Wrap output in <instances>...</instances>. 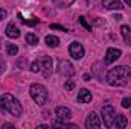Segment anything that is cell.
I'll return each mask as SVG.
<instances>
[{"label":"cell","instance_id":"obj_1","mask_svg":"<svg viewBox=\"0 0 131 129\" xmlns=\"http://www.w3.org/2000/svg\"><path fill=\"white\" fill-rule=\"evenodd\" d=\"M131 81V67L117 65L107 73V82L111 87H125Z\"/></svg>","mask_w":131,"mask_h":129},{"label":"cell","instance_id":"obj_2","mask_svg":"<svg viewBox=\"0 0 131 129\" xmlns=\"http://www.w3.org/2000/svg\"><path fill=\"white\" fill-rule=\"evenodd\" d=\"M2 100H3V103H5V109H6V112H9V114L14 115V117H20V115H21L23 108H21L20 102L12 96V94L5 93V94L2 96Z\"/></svg>","mask_w":131,"mask_h":129},{"label":"cell","instance_id":"obj_3","mask_svg":"<svg viewBox=\"0 0 131 129\" xmlns=\"http://www.w3.org/2000/svg\"><path fill=\"white\" fill-rule=\"evenodd\" d=\"M29 93L37 105H44L47 102V90L41 84H32L29 88Z\"/></svg>","mask_w":131,"mask_h":129},{"label":"cell","instance_id":"obj_4","mask_svg":"<svg viewBox=\"0 0 131 129\" xmlns=\"http://www.w3.org/2000/svg\"><path fill=\"white\" fill-rule=\"evenodd\" d=\"M38 62H40V68H41L43 76L49 78L52 74V71H53V61H52V58L47 56V55H43V56L38 58Z\"/></svg>","mask_w":131,"mask_h":129},{"label":"cell","instance_id":"obj_5","mask_svg":"<svg viewBox=\"0 0 131 129\" xmlns=\"http://www.w3.org/2000/svg\"><path fill=\"white\" fill-rule=\"evenodd\" d=\"M114 115H116V111H114L113 105H105L102 108V120H104V123H105L107 128H113V125H114Z\"/></svg>","mask_w":131,"mask_h":129},{"label":"cell","instance_id":"obj_6","mask_svg":"<svg viewBox=\"0 0 131 129\" xmlns=\"http://www.w3.org/2000/svg\"><path fill=\"white\" fill-rule=\"evenodd\" d=\"M58 73H60L61 76H64V78H70V76L75 74V68H73V65H72L70 61L61 59L60 64H58Z\"/></svg>","mask_w":131,"mask_h":129},{"label":"cell","instance_id":"obj_7","mask_svg":"<svg viewBox=\"0 0 131 129\" xmlns=\"http://www.w3.org/2000/svg\"><path fill=\"white\" fill-rule=\"evenodd\" d=\"M69 53H70V56H72L73 59H81V58L84 56L85 50H84V47H82L81 43L73 41V43L70 44V47H69Z\"/></svg>","mask_w":131,"mask_h":129},{"label":"cell","instance_id":"obj_8","mask_svg":"<svg viewBox=\"0 0 131 129\" xmlns=\"http://www.w3.org/2000/svg\"><path fill=\"white\" fill-rule=\"evenodd\" d=\"M85 128L87 129H99L101 128V119L96 112H90L85 119Z\"/></svg>","mask_w":131,"mask_h":129},{"label":"cell","instance_id":"obj_9","mask_svg":"<svg viewBox=\"0 0 131 129\" xmlns=\"http://www.w3.org/2000/svg\"><path fill=\"white\" fill-rule=\"evenodd\" d=\"M122 52L119 49H114V47H110L105 53V64H113L114 61H117L121 58Z\"/></svg>","mask_w":131,"mask_h":129},{"label":"cell","instance_id":"obj_10","mask_svg":"<svg viewBox=\"0 0 131 129\" xmlns=\"http://www.w3.org/2000/svg\"><path fill=\"white\" fill-rule=\"evenodd\" d=\"M55 114H57V119L64 122V120H69L72 117V111L66 106H57L55 108Z\"/></svg>","mask_w":131,"mask_h":129},{"label":"cell","instance_id":"obj_11","mask_svg":"<svg viewBox=\"0 0 131 129\" xmlns=\"http://www.w3.org/2000/svg\"><path fill=\"white\" fill-rule=\"evenodd\" d=\"M102 6L108 11H121L124 9L122 8V3L119 0H102Z\"/></svg>","mask_w":131,"mask_h":129},{"label":"cell","instance_id":"obj_12","mask_svg":"<svg viewBox=\"0 0 131 129\" xmlns=\"http://www.w3.org/2000/svg\"><path fill=\"white\" fill-rule=\"evenodd\" d=\"M79 103H90L92 102V93L87 90V88H81L79 93H78V99H76Z\"/></svg>","mask_w":131,"mask_h":129},{"label":"cell","instance_id":"obj_13","mask_svg":"<svg viewBox=\"0 0 131 129\" xmlns=\"http://www.w3.org/2000/svg\"><path fill=\"white\" fill-rule=\"evenodd\" d=\"M5 33L9 36V38H18L20 36V29L15 26V24H8V28H6V31H5Z\"/></svg>","mask_w":131,"mask_h":129},{"label":"cell","instance_id":"obj_14","mask_svg":"<svg viewBox=\"0 0 131 129\" xmlns=\"http://www.w3.org/2000/svg\"><path fill=\"white\" fill-rule=\"evenodd\" d=\"M114 128L117 129H122L127 126V117L124 115V114H117L116 117H114V125H113Z\"/></svg>","mask_w":131,"mask_h":129},{"label":"cell","instance_id":"obj_15","mask_svg":"<svg viewBox=\"0 0 131 129\" xmlns=\"http://www.w3.org/2000/svg\"><path fill=\"white\" fill-rule=\"evenodd\" d=\"M121 32H122V36H124L125 43L127 44H131V28L130 26H127V24L121 26Z\"/></svg>","mask_w":131,"mask_h":129},{"label":"cell","instance_id":"obj_16","mask_svg":"<svg viewBox=\"0 0 131 129\" xmlns=\"http://www.w3.org/2000/svg\"><path fill=\"white\" fill-rule=\"evenodd\" d=\"M44 41H46V44H47L49 47H57V46L60 44V38L55 36V35H47Z\"/></svg>","mask_w":131,"mask_h":129},{"label":"cell","instance_id":"obj_17","mask_svg":"<svg viewBox=\"0 0 131 129\" xmlns=\"http://www.w3.org/2000/svg\"><path fill=\"white\" fill-rule=\"evenodd\" d=\"M52 2H53V5H55L57 8H63V9H64V8H69L75 0H52Z\"/></svg>","mask_w":131,"mask_h":129},{"label":"cell","instance_id":"obj_18","mask_svg":"<svg viewBox=\"0 0 131 129\" xmlns=\"http://www.w3.org/2000/svg\"><path fill=\"white\" fill-rule=\"evenodd\" d=\"M6 52H8L9 56H15V55L18 53V47H17V44H12V43L6 44Z\"/></svg>","mask_w":131,"mask_h":129},{"label":"cell","instance_id":"obj_19","mask_svg":"<svg viewBox=\"0 0 131 129\" xmlns=\"http://www.w3.org/2000/svg\"><path fill=\"white\" fill-rule=\"evenodd\" d=\"M26 41H28L29 46H37V44H38V38H37L32 32H29L26 35Z\"/></svg>","mask_w":131,"mask_h":129},{"label":"cell","instance_id":"obj_20","mask_svg":"<svg viewBox=\"0 0 131 129\" xmlns=\"http://www.w3.org/2000/svg\"><path fill=\"white\" fill-rule=\"evenodd\" d=\"M18 17L21 18V21L26 24V26H37L38 23H40V20L38 18H31V20H23V17H21V14H18Z\"/></svg>","mask_w":131,"mask_h":129},{"label":"cell","instance_id":"obj_21","mask_svg":"<svg viewBox=\"0 0 131 129\" xmlns=\"http://www.w3.org/2000/svg\"><path fill=\"white\" fill-rule=\"evenodd\" d=\"M99 68H101V64L96 62V64L93 65V73L96 74V78H98V79H102V73H101V70H99Z\"/></svg>","mask_w":131,"mask_h":129},{"label":"cell","instance_id":"obj_22","mask_svg":"<svg viewBox=\"0 0 131 129\" xmlns=\"http://www.w3.org/2000/svg\"><path fill=\"white\" fill-rule=\"evenodd\" d=\"M29 68H31V71H32V73H38V71L41 70V68H40V62H38V61H34Z\"/></svg>","mask_w":131,"mask_h":129},{"label":"cell","instance_id":"obj_23","mask_svg":"<svg viewBox=\"0 0 131 129\" xmlns=\"http://www.w3.org/2000/svg\"><path fill=\"white\" fill-rule=\"evenodd\" d=\"M79 23H81V24H82V26H84V28H85L87 31H92V26H90V24L87 23V20H85L84 17H79Z\"/></svg>","mask_w":131,"mask_h":129},{"label":"cell","instance_id":"obj_24","mask_svg":"<svg viewBox=\"0 0 131 129\" xmlns=\"http://www.w3.org/2000/svg\"><path fill=\"white\" fill-rule=\"evenodd\" d=\"M64 88L67 90V91H70V90H73V88H75V82H73V81H66V84H64Z\"/></svg>","mask_w":131,"mask_h":129},{"label":"cell","instance_id":"obj_25","mask_svg":"<svg viewBox=\"0 0 131 129\" xmlns=\"http://www.w3.org/2000/svg\"><path fill=\"white\" fill-rule=\"evenodd\" d=\"M122 106H124V108H131V99L130 97L122 99Z\"/></svg>","mask_w":131,"mask_h":129},{"label":"cell","instance_id":"obj_26","mask_svg":"<svg viewBox=\"0 0 131 129\" xmlns=\"http://www.w3.org/2000/svg\"><path fill=\"white\" fill-rule=\"evenodd\" d=\"M50 29H57V31H63V32H67V29H66L64 26H61V24H50Z\"/></svg>","mask_w":131,"mask_h":129},{"label":"cell","instance_id":"obj_27","mask_svg":"<svg viewBox=\"0 0 131 129\" xmlns=\"http://www.w3.org/2000/svg\"><path fill=\"white\" fill-rule=\"evenodd\" d=\"M5 68H6V64H5L3 58L0 56V73H3V71H5Z\"/></svg>","mask_w":131,"mask_h":129},{"label":"cell","instance_id":"obj_28","mask_svg":"<svg viewBox=\"0 0 131 129\" xmlns=\"http://www.w3.org/2000/svg\"><path fill=\"white\" fill-rule=\"evenodd\" d=\"M5 18H6V11L0 8V21H2V20H5Z\"/></svg>","mask_w":131,"mask_h":129},{"label":"cell","instance_id":"obj_29","mask_svg":"<svg viewBox=\"0 0 131 129\" xmlns=\"http://www.w3.org/2000/svg\"><path fill=\"white\" fill-rule=\"evenodd\" d=\"M5 128H14V125H3V129Z\"/></svg>","mask_w":131,"mask_h":129},{"label":"cell","instance_id":"obj_30","mask_svg":"<svg viewBox=\"0 0 131 129\" xmlns=\"http://www.w3.org/2000/svg\"><path fill=\"white\" fill-rule=\"evenodd\" d=\"M124 2H125V3H127V5L131 8V0H124Z\"/></svg>","mask_w":131,"mask_h":129}]
</instances>
